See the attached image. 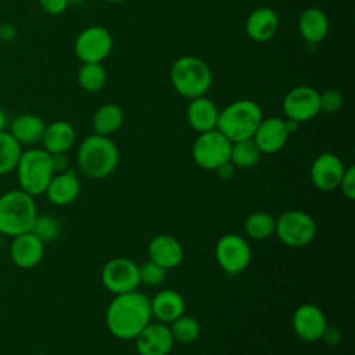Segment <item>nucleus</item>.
<instances>
[{
	"mask_svg": "<svg viewBox=\"0 0 355 355\" xmlns=\"http://www.w3.org/2000/svg\"><path fill=\"white\" fill-rule=\"evenodd\" d=\"M151 318L150 300L137 290L115 295L105 312L107 329L119 340H135Z\"/></svg>",
	"mask_w": 355,
	"mask_h": 355,
	"instance_id": "obj_1",
	"label": "nucleus"
},
{
	"mask_svg": "<svg viewBox=\"0 0 355 355\" xmlns=\"http://www.w3.org/2000/svg\"><path fill=\"white\" fill-rule=\"evenodd\" d=\"M76 161L79 169L92 179L110 176L118 166L119 150L110 136L90 135L82 140Z\"/></svg>",
	"mask_w": 355,
	"mask_h": 355,
	"instance_id": "obj_2",
	"label": "nucleus"
},
{
	"mask_svg": "<svg viewBox=\"0 0 355 355\" xmlns=\"http://www.w3.org/2000/svg\"><path fill=\"white\" fill-rule=\"evenodd\" d=\"M262 118V110L255 101L240 98L219 111L216 129L236 143L252 139Z\"/></svg>",
	"mask_w": 355,
	"mask_h": 355,
	"instance_id": "obj_3",
	"label": "nucleus"
},
{
	"mask_svg": "<svg viewBox=\"0 0 355 355\" xmlns=\"http://www.w3.org/2000/svg\"><path fill=\"white\" fill-rule=\"evenodd\" d=\"M36 215L35 197L24 190L15 189L0 196V232L3 236L15 237L31 232Z\"/></svg>",
	"mask_w": 355,
	"mask_h": 355,
	"instance_id": "obj_4",
	"label": "nucleus"
},
{
	"mask_svg": "<svg viewBox=\"0 0 355 355\" xmlns=\"http://www.w3.org/2000/svg\"><path fill=\"white\" fill-rule=\"evenodd\" d=\"M173 89L183 97L193 100L205 96L212 86V72L208 64L196 55H183L171 67Z\"/></svg>",
	"mask_w": 355,
	"mask_h": 355,
	"instance_id": "obj_5",
	"label": "nucleus"
},
{
	"mask_svg": "<svg viewBox=\"0 0 355 355\" xmlns=\"http://www.w3.org/2000/svg\"><path fill=\"white\" fill-rule=\"evenodd\" d=\"M19 189L32 197L44 194L54 176L51 154L44 148H29L22 151L15 168Z\"/></svg>",
	"mask_w": 355,
	"mask_h": 355,
	"instance_id": "obj_6",
	"label": "nucleus"
},
{
	"mask_svg": "<svg viewBox=\"0 0 355 355\" xmlns=\"http://www.w3.org/2000/svg\"><path fill=\"white\" fill-rule=\"evenodd\" d=\"M275 233L287 247L300 248L308 245L315 239L316 223L308 212L288 209L277 216Z\"/></svg>",
	"mask_w": 355,
	"mask_h": 355,
	"instance_id": "obj_7",
	"label": "nucleus"
},
{
	"mask_svg": "<svg viewBox=\"0 0 355 355\" xmlns=\"http://www.w3.org/2000/svg\"><path fill=\"white\" fill-rule=\"evenodd\" d=\"M232 141L218 129L198 133L193 143L191 155L194 162L208 171H215L230 161Z\"/></svg>",
	"mask_w": 355,
	"mask_h": 355,
	"instance_id": "obj_8",
	"label": "nucleus"
},
{
	"mask_svg": "<svg viewBox=\"0 0 355 355\" xmlns=\"http://www.w3.org/2000/svg\"><path fill=\"white\" fill-rule=\"evenodd\" d=\"M218 265L229 275H237L247 269L251 262V248L248 241L236 233L219 237L215 245Z\"/></svg>",
	"mask_w": 355,
	"mask_h": 355,
	"instance_id": "obj_9",
	"label": "nucleus"
},
{
	"mask_svg": "<svg viewBox=\"0 0 355 355\" xmlns=\"http://www.w3.org/2000/svg\"><path fill=\"white\" fill-rule=\"evenodd\" d=\"M101 282L115 295L135 291L140 284L139 265L129 258H112L101 270Z\"/></svg>",
	"mask_w": 355,
	"mask_h": 355,
	"instance_id": "obj_10",
	"label": "nucleus"
},
{
	"mask_svg": "<svg viewBox=\"0 0 355 355\" xmlns=\"http://www.w3.org/2000/svg\"><path fill=\"white\" fill-rule=\"evenodd\" d=\"M73 50L82 62H103L112 50V36L104 26H89L76 36Z\"/></svg>",
	"mask_w": 355,
	"mask_h": 355,
	"instance_id": "obj_11",
	"label": "nucleus"
},
{
	"mask_svg": "<svg viewBox=\"0 0 355 355\" xmlns=\"http://www.w3.org/2000/svg\"><path fill=\"white\" fill-rule=\"evenodd\" d=\"M283 112L298 123L313 119L320 112L319 92L311 86L293 87L283 98Z\"/></svg>",
	"mask_w": 355,
	"mask_h": 355,
	"instance_id": "obj_12",
	"label": "nucleus"
},
{
	"mask_svg": "<svg viewBox=\"0 0 355 355\" xmlns=\"http://www.w3.org/2000/svg\"><path fill=\"white\" fill-rule=\"evenodd\" d=\"M293 329L297 337L306 343H313L322 338L327 326L323 311L313 304H302L293 313Z\"/></svg>",
	"mask_w": 355,
	"mask_h": 355,
	"instance_id": "obj_13",
	"label": "nucleus"
},
{
	"mask_svg": "<svg viewBox=\"0 0 355 355\" xmlns=\"http://www.w3.org/2000/svg\"><path fill=\"white\" fill-rule=\"evenodd\" d=\"M173 343L171 329L162 322H150L135 338L140 355H168Z\"/></svg>",
	"mask_w": 355,
	"mask_h": 355,
	"instance_id": "obj_14",
	"label": "nucleus"
},
{
	"mask_svg": "<svg viewBox=\"0 0 355 355\" xmlns=\"http://www.w3.org/2000/svg\"><path fill=\"white\" fill-rule=\"evenodd\" d=\"M345 166L340 157L333 153H323L315 158L311 166V180L322 191H330L338 187Z\"/></svg>",
	"mask_w": 355,
	"mask_h": 355,
	"instance_id": "obj_15",
	"label": "nucleus"
},
{
	"mask_svg": "<svg viewBox=\"0 0 355 355\" xmlns=\"http://www.w3.org/2000/svg\"><path fill=\"white\" fill-rule=\"evenodd\" d=\"M290 137L286 121L277 116L262 118L252 140L262 154H273L282 150Z\"/></svg>",
	"mask_w": 355,
	"mask_h": 355,
	"instance_id": "obj_16",
	"label": "nucleus"
},
{
	"mask_svg": "<svg viewBox=\"0 0 355 355\" xmlns=\"http://www.w3.org/2000/svg\"><path fill=\"white\" fill-rule=\"evenodd\" d=\"M44 255V243L32 232L21 233L12 237L10 244V258L21 269H31L39 265Z\"/></svg>",
	"mask_w": 355,
	"mask_h": 355,
	"instance_id": "obj_17",
	"label": "nucleus"
},
{
	"mask_svg": "<svg viewBox=\"0 0 355 355\" xmlns=\"http://www.w3.org/2000/svg\"><path fill=\"white\" fill-rule=\"evenodd\" d=\"M148 258L164 269H173L183 261V247L171 234H158L148 243Z\"/></svg>",
	"mask_w": 355,
	"mask_h": 355,
	"instance_id": "obj_18",
	"label": "nucleus"
},
{
	"mask_svg": "<svg viewBox=\"0 0 355 355\" xmlns=\"http://www.w3.org/2000/svg\"><path fill=\"white\" fill-rule=\"evenodd\" d=\"M44 194L54 205H68L73 202L80 194V182L72 169L54 173Z\"/></svg>",
	"mask_w": 355,
	"mask_h": 355,
	"instance_id": "obj_19",
	"label": "nucleus"
},
{
	"mask_svg": "<svg viewBox=\"0 0 355 355\" xmlns=\"http://www.w3.org/2000/svg\"><path fill=\"white\" fill-rule=\"evenodd\" d=\"M186 116L189 125L197 133H204L216 129L219 110L216 108L212 100H209L205 96H201L190 100L186 110Z\"/></svg>",
	"mask_w": 355,
	"mask_h": 355,
	"instance_id": "obj_20",
	"label": "nucleus"
},
{
	"mask_svg": "<svg viewBox=\"0 0 355 355\" xmlns=\"http://www.w3.org/2000/svg\"><path fill=\"white\" fill-rule=\"evenodd\" d=\"M153 316L162 323H172L184 313L186 304L180 293L172 288L158 291L153 300H150Z\"/></svg>",
	"mask_w": 355,
	"mask_h": 355,
	"instance_id": "obj_21",
	"label": "nucleus"
},
{
	"mask_svg": "<svg viewBox=\"0 0 355 355\" xmlns=\"http://www.w3.org/2000/svg\"><path fill=\"white\" fill-rule=\"evenodd\" d=\"M46 122L35 114H19L8 123L10 133L21 146H35L42 143Z\"/></svg>",
	"mask_w": 355,
	"mask_h": 355,
	"instance_id": "obj_22",
	"label": "nucleus"
},
{
	"mask_svg": "<svg viewBox=\"0 0 355 355\" xmlns=\"http://www.w3.org/2000/svg\"><path fill=\"white\" fill-rule=\"evenodd\" d=\"M279 29L277 14L269 7H259L250 12L245 21L247 35L255 42L270 40Z\"/></svg>",
	"mask_w": 355,
	"mask_h": 355,
	"instance_id": "obj_23",
	"label": "nucleus"
},
{
	"mask_svg": "<svg viewBox=\"0 0 355 355\" xmlns=\"http://www.w3.org/2000/svg\"><path fill=\"white\" fill-rule=\"evenodd\" d=\"M75 129L68 121H54L46 125L42 139L43 148L50 153H67L75 143Z\"/></svg>",
	"mask_w": 355,
	"mask_h": 355,
	"instance_id": "obj_24",
	"label": "nucleus"
},
{
	"mask_svg": "<svg viewBox=\"0 0 355 355\" xmlns=\"http://www.w3.org/2000/svg\"><path fill=\"white\" fill-rule=\"evenodd\" d=\"M298 31L305 42L319 43L326 37L329 32V19L320 8H306L300 15Z\"/></svg>",
	"mask_w": 355,
	"mask_h": 355,
	"instance_id": "obj_25",
	"label": "nucleus"
},
{
	"mask_svg": "<svg viewBox=\"0 0 355 355\" xmlns=\"http://www.w3.org/2000/svg\"><path fill=\"white\" fill-rule=\"evenodd\" d=\"M125 114L123 110L114 103L101 105L93 116L94 133L101 136H110L121 129L123 125Z\"/></svg>",
	"mask_w": 355,
	"mask_h": 355,
	"instance_id": "obj_26",
	"label": "nucleus"
},
{
	"mask_svg": "<svg viewBox=\"0 0 355 355\" xmlns=\"http://www.w3.org/2000/svg\"><path fill=\"white\" fill-rule=\"evenodd\" d=\"M276 218L263 211L250 214L244 220L245 234L252 240H265L275 233Z\"/></svg>",
	"mask_w": 355,
	"mask_h": 355,
	"instance_id": "obj_27",
	"label": "nucleus"
},
{
	"mask_svg": "<svg viewBox=\"0 0 355 355\" xmlns=\"http://www.w3.org/2000/svg\"><path fill=\"white\" fill-rule=\"evenodd\" d=\"M22 151V146L8 130L0 132V176L15 171Z\"/></svg>",
	"mask_w": 355,
	"mask_h": 355,
	"instance_id": "obj_28",
	"label": "nucleus"
},
{
	"mask_svg": "<svg viewBox=\"0 0 355 355\" xmlns=\"http://www.w3.org/2000/svg\"><path fill=\"white\" fill-rule=\"evenodd\" d=\"M107 80V72L101 62H83L78 71V83L79 86L89 92L94 93L104 87Z\"/></svg>",
	"mask_w": 355,
	"mask_h": 355,
	"instance_id": "obj_29",
	"label": "nucleus"
},
{
	"mask_svg": "<svg viewBox=\"0 0 355 355\" xmlns=\"http://www.w3.org/2000/svg\"><path fill=\"white\" fill-rule=\"evenodd\" d=\"M261 151L257 147L255 141L252 139L241 140L232 143L230 148V162L237 166V168H251L254 166L259 158H261Z\"/></svg>",
	"mask_w": 355,
	"mask_h": 355,
	"instance_id": "obj_30",
	"label": "nucleus"
},
{
	"mask_svg": "<svg viewBox=\"0 0 355 355\" xmlns=\"http://www.w3.org/2000/svg\"><path fill=\"white\" fill-rule=\"evenodd\" d=\"M171 333L175 341L182 343V344H189L193 343L198 338L201 327L197 319L189 315H182L176 320L171 323Z\"/></svg>",
	"mask_w": 355,
	"mask_h": 355,
	"instance_id": "obj_31",
	"label": "nucleus"
},
{
	"mask_svg": "<svg viewBox=\"0 0 355 355\" xmlns=\"http://www.w3.org/2000/svg\"><path fill=\"white\" fill-rule=\"evenodd\" d=\"M31 232L44 244L53 243L61 234V223L50 214H37Z\"/></svg>",
	"mask_w": 355,
	"mask_h": 355,
	"instance_id": "obj_32",
	"label": "nucleus"
},
{
	"mask_svg": "<svg viewBox=\"0 0 355 355\" xmlns=\"http://www.w3.org/2000/svg\"><path fill=\"white\" fill-rule=\"evenodd\" d=\"M139 273H140V283H144L146 286H150V287L159 286L166 277V269H164L162 266H159L158 263L150 259L139 266Z\"/></svg>",
	"mask_w": 355,
	"mask_h": 355,
	"instance_id": "obj_33",
	"label": "nucleus"
},
{
	"mask_svg": "<svg viewBox=\"0 0 355 355\" xmlns=\"http://www.w3.org/2000/svg\"><path fill=\"white\" fill-rule=\"evenodd\" d=\"M319 104H320V111L324 112H337L343 105H344V97L340 92L337 90H324L323 93H319Z\"/></svg>",
	"mask_w": 355,
	"mask_h": 355,
	"instance_id": "obj_34",
	"label": "nucleus"
},
{
	"mask_svg": "<svg viewBox=\"0 0 355 355\" xmlns=\"http://www.w3.org/2000/svg\"><path fill=\"white\" fill-rule=\"evenodd\" d=\"M338 189L341 190L345 198L351 201L355 198V166L354 165H349L345 168L343 178L340 180Z\"/></svg>",
	"mask_w": 355,
	"mask_h": 355,
	"instance_id": "obj_35",
	"label": "nucleus"
},
{
	"mask_svg": "<svg viewBox=\"0 0 355 355\" xmlns=\"http://www.w3.org/2000/svg\"><path fill=\"white\" fill-rule=\"evenodd\" d=\"M42 10L50 15L62 14L69 6V0H39Z\"/></svg>",
	"mask_w": 355,
	"mask_h": 355,
	"instance_id": "obj_36",
	"label": "nucleus"
},
{
	"mask_svg": "<svg viewBox=\"0 0 355 355\" xmlns=\"http://www.w3.org/2000/svg\"><path fill=\"white\" fill-rule=\"evenodd\" d=\"M51 165H53L54 173H60V172L67 171L68 165H69V159L67 157V153L51 154Z\"/></svg>",
	"mask_w": 355,
	"mask_h": 355,
	"instance_id": "obj_37",
	"label": "nucleus"
},
{
	"mask_svg": "<svg viewBox=\"0 0 355 355\" xmlns=\"http://www.w3.org/2000/svg\"><path fill=\"white\" fill-rule=\"evenodd\" d=\"M320 340H323L324 343H327V344H330V345H336V344H338L340 343V340H341V330L340 329H337V327H334V326H326V329H324V331H323V334H322V338Z\"/></svg>",
	"mask_w": 355,
	"mask_h": 355,
	"instance_id": "obj_38",
	"label": "nucleus"
},
{
	"mask_svg": "<svg viewBox=\"0 0 355 355\" xmlns=\"http://www.w3.org/2000/svg\"><path fill=\"white\" fill-rule=\"evenodd\" d=\"M17 36V29L14 25L11 24H3L0 26V40L3 42H11L14 40Z\"/></svg>",
	"mask_w": 355,
	"mask_h": 355,
	"instance_id": "obj_39",
	"label": "nucleus"
},
{
	"mask_svg": "<svg viewBox=\"0 0 355 355\" xmlns=\"http://www.w3.org/2000/svg\"><path fill=\"white\" fill-rule=\"evenodd\" d=\"M218 172V175L222 178V179H230L233 175H234V165L227 161L225 162L223 165H220L218 169H215Z\"/></svg>",
	"mask_w": 355,
	"mask_h": 355,
	"instance_id": "obj_40",
	"label": "nucleus"
},
{
	"mask_svg": "<svg viewBox=\"0 0 355 355\" xmlns=\"http://www.w3.org/2000/svg\"><path fill=\"white\" fill-rule=\"evenodd\" d=\"M8 116H7V114H6V111L0 107V132H4L6 129H7V126H8Z\"/></svg>",
	"mask_w": 355,
	"mask_h": 355,
	"instance_id": "obj_41",
	"label": "nucleus"
},
{
	"mask_svg": "<svg viewBox=\"0 0 355 355\" xmlns=\"http://www.w3.org/2000/svg\"><path fill=\"white\" fill-rule=\"evenodd\" d=\"M86 0H69V3H73V4H79V3H85Z\"/></svg>",
	"mask_w": 355,
	"mask_h": 355,
	"instance_id": "obj_42",
	"label": "nucleus"
},
{
	"mask_svg": "<svg viewBox=\"0 0 355 355\" xmlns=\"http://www.w3.org/2000/svg\"><path fill=\"white\" fill-rule=\"evenodd\" d=\"M104 1H108V3H122L125 0H104Z\"/></svg>",
	"mask_w": 355,
	"mask_h": 355,
	"instance_id": "obj_43",
	"label": "nucleus"
},
{
	"mask_svg": "<svg viewBox=\"0 0 355 355\" xmlns=\"http://www.w3.org/2000/svg\"><path fill=\"white\" fill-rule=\"evenodd\" d=\"M1 241H3V234H1V232H0V247H1Z\"/></svg>",
	"mask_w": 355,
	"mask_h": 355,
	"instance_id": "obj_44",
	"label": "nucleus"
},
{
	"mask_svg": "<svg viewBox=\"0 0 355 355\" xmlns=\"http://www.w3.org/2000/svg\"><path fill=\"white\" fill-rule=\"evenodd\" d=\"M33 355H46V354H33Z\"/></svg>",
	"mask_w": 355,
	"mask_h": 355,
	"instance_id": "obj_45",
	"label": "nucleus"
},
{
	"mask_svg": "<svg viewBox=\"0 0 355 355\" xmlns=\"http://www.w3.org/2000/svg\"><path fill=\"white\" fill-rule=\"evenodd\" d=\"M0 26H1V21H0Z\"/></svg>",
	"mask_w": 355,
	"mask_h": 355,
	"instance_id": "obj_46",
	"label": "nucleus"
}]
</instances>
